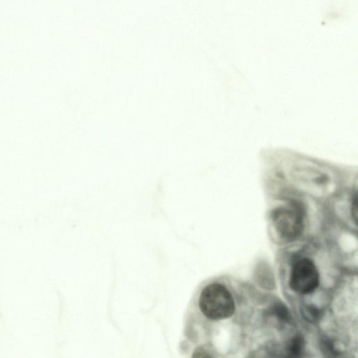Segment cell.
<instances>
[{"mask_svg":"<svg viewBox=\"0 0 358 358\" xmlns=\"http://www.w3.org/2000/svg\"><path fill=\"white\" fill-rule=\"evenodd\" d=\"M199 306L202 313L212 320L230 317L234 313L235 303L227 288L220 283H211L201 291Z\"/></svg>","mask_w":358,"mask_h":358,"instance_id":"1","label":"cell"},{"mask_svg":"<svg viewBox=\"0 0 358 358\" xmlns=\"http://www.w3.org/2000/svg\"><path fill=\"white\" fill-rule=\"evenodd\" d=\"M271 220L276 232L285 241L296 239L303 231V213L296 204L275 208L271 213Z\"/></svg>","mask_w":358,"mask_h":358,"instance_id":"2","label":"cell"},{"mask_svg":"<svg viewBox=\"0 0 358 358\" xmlns=\"http://www.w3.org/2000/svg\"><path fill=\"white\" fill-rule=\"evenodd\" d=\"M319 282V272L312 260L301 258L294 263L289 279V287L294 292L301 294L313 293Z\"/></svg>","mask_w":358,"mask_h":358,"instance_id":"3","label":"cell"},{"mask_svg":"<svg viewBox=\"0 0 358 358\" xmlns=\"http://www.w3.org/2000/svg\"><path fill=\"white\" fill-rule=\"evenodd\" d=\"M305 348V341L301 335L294 336L288 343L287 354L289 357H299Z\"/></svg>","mask_w":358,"mask_h":358,"instance_id":"4","label":"cell"},{"mask_svg":"<svg viewBox=\"0 0 358 358\" xmlns=\"http://www.w3.org/2000/svg\"><path fill=\"white\" fill-rule=\"evenodd\" d=\"M271 313L280 320L287 322L289 320V312L282 303H277L272 308Z\"/></svg>","mask_w":358,"mask_h":358,"instance_id":"5","label":"cell"},{"mask_svg":"<svg viewBox=\"0 0 358 358\" xmlns=\"http://www.w3.org/2000/svg\"><path fill=\"white\" fill-rule=\"evenodd\" d=\"M303 315L306 319L313 322L320 318V312L318 309L313 307V306H308L303 308Z\"/></svg>","mask_w":358,"mask_h":358,"instance_id":"6","label":"cell"},{"mask_svg":"<svg viewBox=\"0 0 358 358\" xmlns=\"http://www.w3.org/2000/svg\"><path fill=\"white\" fill-rule=\"evenodd\" d=\"M351 213L352 217L355 223H357V194L355 192V195L352 196V203H351Z\"/></svg>","mask_w":358,"mask_h":358,"instance_id":"7","label":"cell"},{"mask_svg":"<svg viewBox=\"0 0 358 358\" xmlns=\"http://www.w3.org/2000/svg\"><path fill=\"white\" fill-rule=\"evenodd\" d=\"M322 348L325 353H329V355H336V350H335L332 343L329 342V341L324 340L322 345Z\"/></svg>","mask_w":358,"mask_h":358,"instance_id":"8","label":"cell"}]
</instances>
